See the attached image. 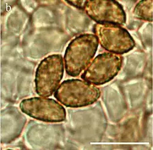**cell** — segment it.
<instances>
[{
    "label": "cell",
    "instance_id": "6da1fadb",
    "mask_svg": "<svg viewBox=\"0 0 153 150\" xmlns=\"http://www.w3.org/2000/svg\"><path fill=\"white\" fill-rule=\"evenodd\" d=\"M99 44L97 36L90 33L80 34L70 42L64 56V65L68 76H80L93 59Z\"/></svg>",
    "mask_w": 153,
    "mask_h": 150
},
{
    "label": "cell",
    "instance_id": "5b68a950",
    "mask_svg": "<svg viewBox=\"0 0 153 150\" xmlns=\"http://www.w3.org/2000/svg\"><path fill=\"white\" fill-rule=\"evenodd\" d=\"M93 32L101 47L108 52L121 55L129 52L135 46L132 36L121 26L96 23Z\"/></svg>",
    "mask_w": 153,
    "mask_h": 150
},
{
    "label": "cell",
    "instance_id": "7a4b0ae2",
    "mask_svg": "<svg viewBox=\"0 0 153 150\" xmlns=\"http://www.w3.org/2000/svg\"><path fill=\"white\" fill-rule=\"evenodd\" d=\"M101 91L96 86L80 79L62 82L54 93L62 105L70 108H81L93 104L100 98Z\"/></svg>",
    "mask_w": 153,
    "mask_h": 150
},
{
    "label": "cell",
    "instance_id": "ba28073f",
    "mask_svg": "<svg viewBox=\"0 0 153 150\" xmlns=\"http://www.w3.org/2000/svg\"><path fill=\"white\" fill-rule=\"evenodd\" d=\"M133 14L135 17L138 19L152 22V0H143L139 1L134 9Z\"/></svg>",
    "mask_w": 153,
    "mask_h": 150
},
{
    "label": "cell",
    "instance_id": "52a82bcc",
    "mask_svg": "<svg viewBox=\"0 0 153 150\" xmlns=\"http://www.w3.org/2000/svg\"><path fill=\"white\" fill-rule=\"evenodd\" d=\"M83 10L98 24L121 26L126 22V14L123 6L114 0L86 1Z\"/></svg>",
    "mask_w": 153,
    "mask_h": 150
},
{
    "label": "cell",
    "instance_id": "9c48e42d",
    "mask_svg": "<svg viewBox=\"0 0 153 150\" xmlns=\"http://www.w3.org/2000/svg\"><path fill=\"white\" fill-rule=\"evenodd\" d=\"M85 1H66V2L79 9L83 10Z\"/></svg>",
    "mask_w": 153,
    "mask_h": 150
},
{
    "label": "cell",
    "instance_id": "277c9868",
    "mask_svg": "<svg viewBox=\"0 0 153 150\" xmlns=\"http://www.w3.org/2000/svg\"><path fill=\"white\" fill-rule=\"evenodd\" d=\"M123 62L121 55L110 52L98 55L81 75V79L95 86L108 83L120 71Z\"/></svg>",
    "mask_w": 153,
    "mask_h": 150
},
{
    "label": "cell",
    "instance_id": "8992f818",
    "mask_svg": "<svg viewBox=\"0 0 153 150\" xmlns=\"http://www.w3.org/2000/svg\"><path fill=\"white\" fill-rule=\"evenodd\" d=\"M19 107L25 114L45 123H60L66 118L65 108L53 99L44 97L25 99Z\"/></svg>",
    "mask_w": 153,
    "mask_h": 150
},
{
    "label": "cell",
    "instance_id": "3957f363",
    "mask_svg": "<svg viewBox=\"0 0 153 150\" xmlns=\"http://www.w3.org/2000/svg\"><path fill=\"white\" fill-rule=\"evenodd\" d=\"M64 59L60 54L49 55L38 65L35 74V90L41 97H48L56 91L64 76Z\"/></svg>",
    "mask_w": 153,
    "mask_h": 150
}]
</instances>
